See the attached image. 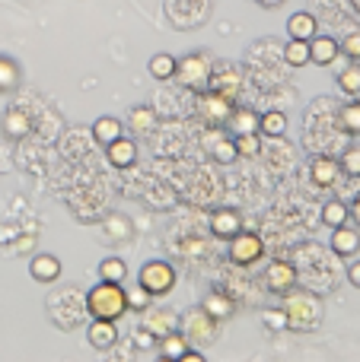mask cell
<instances>
[{"mask_svg": "<svg viewBox=\"0 0 360 362\" xmlns=\"http://www.w3.org/2000/svg\"><path fill=\"white\" fill-rule=\"evenodd\" d=\"M86 312L89 318H102V321H118L128 312V299L121 283H106L99 280L93 289L86 293Z\"/></svg>", "mask_w": 360, "mask_h": 362, "instance_id": "1", "label": "cell"}, {"mask_svg": "<svg viewBox=\"0 0 360 362\" xmlns=\"http://www.w3.org/2000/svg\"><path fill=\"white\" fill-rule=\"evenodd\" d=\"M281 308L287 312V327H293V331H310V327H316L319 318H322V305H319V299L310 293H293V289H287Z\"/></svg>", "mask_w": 360, "mask_h": 362, "instance_id": "2", "label": "cell"}, {"mask_svg": "<svg viewBox=\"0 0 360 362\" xmlns=\"http://www.w3.org/2000/svg\"><path fill=\"white\" fill-rule=\"evenodd\" d=\"M137 283L150 296H166V293H172V286H176V270H172V264H166V261H147L137 274Z\"/></svg>", "mask_w": 360, "mask_h": 362, "instance_id": "3", "label": "cell"}, {"mask_svg": "<svg viewBox=\"0 0 360 362\" xmlns=\"http://www.w3.org/2000/svg\"><path fill=\"white\" fill-rule=\"evenodd\" d=\"M233 99L223 93H217V89H208V93L198 95V112H201V118L208 121L210 127L217 124H227V118L233 115Z\"/></svg>", "mask_w": 360, "mask_h": 362, "instance_id": "4", "label": "cell"}, {"mask_svg": "<svg viewBox=\"0 0 360 362\" xmlns=\"http://www.w3.org/2000/svg\"><path fill=\"white\" fill-rule=\"evenodd\" d=\"M261 255H265V245H261V238L252 235V232H236V235L230 238V261H233L236 267H252V264H259Z\"/></svg>", "mask_w": 360, "mask_h": 362, "instance_id": "5", "label": "cell"}, {"mask_svg": "<svg viewBox=\"0 0 360 362\" xmlns=\"http://www.w3.org/2000/svg\"><path fill=\"white\" fill-rule=\"evenodd\" d=\"M176 76H182V83H185V86H191V89L208 86L210 61H208L204 54H189V57H182V61H179V67H176Z\"/></svg>", "mask_w": 360, "mask_h": 362, "instance_id": "6", "label": "cell"}, {"mask_svg": "<svg viewBox=\"0 0 360 362\" xmlns=\"http://www.w3.org/2000/svg\"><path fill=\"white\" fill-rule=\"evenodd\" d=\"M265 286L271 289L274 296H284L287 289L297 286V267H293V264H287V261L268 264V270H265Z\"/></svg>", "mask_w": 360, "mask_h": 362, "instance_id": "7", "label": "cell"}, {"mask_svg": "<svg viewBox=\"0 0 360 362\" xmlns=\"http://www.w3.org/2000/svg\"><path fill=\"white\" fill-rule=\"evenodd\" d=\"M208 83H210V89H217V93L236 99V95H240V86H242V76H240V70H236V67H230V64H220V67L210 70Z\"/></svg>", "mask_w": 360, "mask_h": 362, "instance_id": "8", "label": "cell"}, {"mask_svg": "<svg viewBox=\"0 0 360 362\" xmlns=\"http://www.w3.org/2000/svg\"><path fill=\"white\" fill-rule=\"evenodd\" d=\"M86 340L93 350H112L115 344H118V327H115V321H102V318H93V325H89L86 331Z\"/></svg>", "mask_w": 360, "mask_h": 362, "instance_id": "9", "label": "cell"}, {"mask_svg": "<svg viewBox=\"0 0 360 362\" xmlns=\"http://www.w3.org/2000/svg\"><path fill=\"white\" fill-rule=\"evenodd\" d=\"M106 156H108V163H112L115 169H131L134 159H137V144L121 134L118 140H112V144L106 146Z\"/></svg>", "mask_w": 360, "mask_h": 362, "instance_id": "10", "label": "cell"}, {"mask_svg": "<svg viewBox=\"0 0 360 362\" xmlns=\"http://www.w3.org/2000/svg\"><path fill=\"white\" fill-rule=\"evenodd\" d=\"M210 232H214V238H223V242H230L236 232H242L240 213H236V210H217L214 216H210Z\"/></svg>", "mask_w": 360, "mask_h": 362, "instance_id": "11", "label": "cell"}, {"mask_svg": "<svg viewBox=\"0 0 360 362\" xmlns=\"http://www.w3.org/2000/svg\"><path fill=\"white\" fill-rule=\"evenodd\" d=\"M342 54V48H338V42L332 35H313L310 38V61L319 64V67H325V64H332L335 57Z\"/></svg>", "mask_w": 360, "mask_h": 362, "instance_id": "12", "label": "cell"}, {"mask_svg": "<svg viewBox=\"0 0 360 362\" xmlns=\"http://www.w3.org/2000/svg\"><path fill=\"white\" fill-rule=\"evenodd\" d=\"M332 251L342 257H354L360 251V232L348 229V226H335L332 229Z\"/></svg>", "mask_w": 360, "mask_h": 362, "instance_id": "13", "label": "cell"}, {"mask_svg": "<svg viewBox=\"0 0 360 362\" xmlns=\"http://www.w3.org/2000/svg\"><path fill=\"white\" fill-rule=\"evenodd\" d=\"M214 325L217 321H210L201 308L185 318V331H189V337L195 340V344H208V340H214Z\"/></svg>", "mask_w": 360, "mask_h": 362, "instance_id": "14", "label": "cell"}, {"mask_svg": "<svg viewBox=\"0 0 360 362\" xmlns=\"http://www.w3.org/2000/svg\"><path fill=\"white\" fill-rule=\"evenodd\" d=\"M29 274H32V280H38V283H55L57 276H61V261H57L55 255H38V257H32Z\"/></svg>", "mask_w": 360, "mask_h": 362, "instance_id": "15", "label": "cell"}, {"mask_svg": "<svg viewBox=\"0 0 360 362\" xmlns=\"http://www.w3.org/2000/svg\"><path fill=\"white\" fill-rule=\"evenodd\" d=\"M338 172H342V165H338L335 159H325V156L313 159V165H310V178L316 187H332L338 181Z\"/></svg>", "mask_w": 360, "mask_h": 362, "instance_id": "16", "label": "cell"}, {"mask_svg": "<svg viewBox=\"0 0 360 362\" xmlns=\"http://www.w3.org/2000/svg\"><path fill=\"white\" fill-rule=\"evenodd\" d=\"M227 127L233 137H240V134H259V112H252V108H233V115L227 118Z\"/></svg>", "mask_w": 360, "mask_h": 362, "instance_id": "17", "label": "cell"}, {"mask_svg": "<svg viewBox=\"0 0 360 362\" xmlns=\"http://www.w3.org/2000/svg\"><path fill=\"white\" fill-rule=\"evenodd\" d=\"M0 131H4L10 140H23L26 134L32 131V121H29V115H26V112L10 108V112L4 115V121H0Z\"/></svg>", "mask_w": 360, "mask_h": 362, "instance_id": "18", "label": "cell"}, {"mask_svg": "<svg viewBox=\"0 0 360 362\" xmlns=\"http://www.w3.org/2000/svg\"><path fill=\"white\" fill-rule=\"evenodd\" d=\"M121 134H125V124H121L118 118H112V115H102V118L93 121V140L102 146H108L112 140H118Z\"/></svg>", "mask_w": 360, "mask_h": 362, "instance_id": "19", "label": "cell"}, {"mask_svg": "<svg viewBox=\"0 0 360 362\" xmlns=\"http://www.w3.org/2000/svg\"><path fill=\"white\" fill-rule=\"evenodd\" d=\"M316 32H319V23H316V16H313V13H293V16L287 19V35H291V38L310 42Z\"/></svg>", "mask_w": 360, "mask_h": 362, "instance_id": "20", "label": "cell"}, {"mask_svg": "<svg viewBox=\"0 0 360 362\" xmlns=\"http://www.w3.org/2000/svg\"><path fill=\"white\" fill-rule=\"evenodd\" d=\"M144 331H150V337H166V334L179 331V318L172 312H150L144 321Z\"/></svg>", "mask_w": 360, "mask_h": 362, "instance_id": "21", "label": "cell"}, {"mask_svg": "<svg viewBox=\"0 0 360 362\" xmlns=\"http://www.w3.org/2000/svg\"><path fill=\"white\" fill-rule=\"evenodd\" d=\"M201 312L208 315L210 321H217V325H220V321H227L230 315H233V302H230L227 296H220V293H210L208 299L201 302Z\"/></svg>", "mask_w": 360, "mask_h": 362, "instance_id": "22", "label": "cell"}, {"mask_svg": "<svg viewBox=\"0 0 360 362\" xmlns=\"http://www.w3.org/2000/svg\"><path fill=\"white\" fill-rule=\"evenodd\" d=\"M128 124H131L134 134H150L153 127H157V112H153L150 105H137L128 115Z\"/></svg>", "mask_w": 360, "mask_h": 362, "instance_id": "23", "label": "cell"}, {"mask_svg": "<svg viewBox=\"0 0 360 362\" xmlns=\"http://www.w3.org/2000/svg\"><path fill=\"white\" fill-rule=\"evenodd\" d=\"M189 350V337L179 331L166 334V337H159V356L163 359H182V353Z\"/></svg>", "mask_w": 360, "mask_h": 362, "instance_id": "24", "label": "cell"}, {"mask_svg": "<svg viewBox=\"0 0 360 362\" xmlns=\"http://www.w3.org/2000/svg\"><path fill=\"white\" fill-rule=\"evenodd\" d=\"M19 64L13 61V57H6V54H0V95L4 93H13V89L19 86Z\"/></svg>", "mask_w": 360, "mask_h": 362, "instance_id": "25", "label": "cell"}, {"mask_svg": "<svg viewBox=\"0 0 360 362\" xmlns=\"http://www.w3.org/2000/svg\"><path fill=\"white\" fill-rule=\"evenodd\" d=\"M176 67H179V61L172 54H153L150 64H147L153 80H172V76H176Z\"/></svg>", "mask_w": 360, "mask_h": 362, "instance_id": "26", "label": "cell"}, {"mask_svg": "<svg viewBox=\"0 0 360 362\" xmlns=\"http://www.w3.org/2000/svg\"><path fill=\"white\" fill-rule=\"evenodd\" d=\"M259 131L265 137H281L287 131V115L284 112H265L259 115Z\"/></svg>", "mask_w": 360, "mask_h": 362, "instance_id": "27", "label": "cell"}, {"mask_svg": "<svg viewBox=\"0 0 360 362\" xmlns=\"http://www.w3.org/2000/svg\"><path fill=\"white\" fill-rule=\"evenodd\" d=\"M284 61L291 64V67H303V64H310V42L291 38V42L284 45Z\"/></svg>", "mask_w": 360, "mask_h": 362, "instance_id": "28", "label": "cell"}, {"mask_svg": "<svg viewBox=\"0 0 360 362\" xmlns=\"http://www.w3.org/2000/svg\"><path fill=\"white\" fill-rule=\"evenodd\" d=\"M128 276V264L121 261V257H106V261L99 264V280L106 283H121Z\"/></svg>", "mask_w": 360, "mask_h": 362, "instance_id": "29", "label": "cell"}, {"mask_svg": "<svg viewBox=\"0 0 360 362\" xmlns=\"http://www.w3.org/2000/svg\"><path fill=\"white\" fill-rule=\"evenodd\" d=\"M322 223L329 226V229L344 226L348 223V204H344V200H329V204L322 206Z\"/></svg>", "mask_w": 360, "mask_h": 362, "instance_id": "30", "label": "cell"}, {"mask_svg": "<svg viewBox=\"0 0 360 362\" xmlns=\"http://www.w3.org/2000/svg\"><path fill=\"white\" fill-rule=\"evenodd\" d=\"M125 299H128V312H147V308H150V299H153V296L137 283V286L125 289Z\"/></svg>", "mask_w": 360, "mask_h": 362, "instance_id": "31", "label": "cell"}, {"mask_svg": "<svg viewBox=\"0 0 360 362\" xmlns=\"http://www.w3.org/2000/svg\"><path fill=\"white\" fill-rule=\"evenodd\" d=\"M338 86H342L348 95H354V99H360V67H357V64H354V67H348V70H342V74H338Z\"/></svg>", "mask_w": 360, "mask_h": 362, "instance_id": "32", "label": "cell"}, {"mask_svg": "<svg viewBox=\"0 0 360 362\" xmlns=\"http://www.w3.org/2000/svg\"><path fill=\"white\" fill-rule=\"evenodd\" d=\"M338 121H342V127L348 134H357V137H360V102H351V105H344L342 115H338Z\"/></svg>", "mask_w": 360, "mask_h": 362, "instance_id": "33", "label": "cell"}, {"mask_svg": "<svg viewBox=\"0 0 360 362\" xmlns=\"http://www.w3.org/2000/svg\"><path fill=\"white\" fill-rule=\"evenodd\" d=\"M106 235L115 238V242H125V238H131V223H128L125 216H108L106 219Z\"/></svg>", "mask_w": 360, "mask_h": 362, "instance_id": "34", "label": "cell"}, {"mask_svg": "<svg viewBox=\"0 0 360 362\" xmlns=\"http://www.w3.org/2000/svg\"><path fill=\"white\" fill-rule=\"evenodd\" d=\"M338 165H342V172H348L351 178H360V146H348Z\"/></svg>", "mask_w": 360, "mask_h": 362, "instance_id": "35", "label": "cell"}, {"mask_svg": "<svg viewBox=\"0 0 360 362\" xmlns=\"http://www.w3.org/2000/svg\"><path fill=\"white\" fill-rule=\"evenodd\" d=\"M261 321H265L268 331H284L287 327V312L284 308H265V312H261Z\"/></svg>", "mask_w": 360, "mask_h": 362, "instance_id": "36", "label": "cell"}, {"mask_svg": "<svg viewBox=\"0 0 360 362\" xmlns=\"http://www.w3.org/2000/svg\"><path fill=\"white\" fill-rule=\"evenodd\" d=\"M236 156H240V153H236V144H233V140H217V144H214V159H217L220 165H230Z\"/></svg>", "mask_w": 360, "mask_h": 362, "instance_id": "37", "label": "cell"}, {"mask_svg": "<svg viewBox=\"0 0 360 362\" xmlns=\"http://www.w3.org/2000/svg\"><path fill=\"white\" fill-rule=\"evenodd\" d=\"M233 144L240 156H259V137L255 134H240V137H233Z\"/></svg>", "mask_w": 360, "mask_h": 362, "instance_id": "38", "label": "cell"}, {"mask_svg": "<svg viewBox=\"0 0 360 362\" xmlns=\"http://www.w3.org/2000/svg\"><path fill=\"white\" fill-rule=\"evenodd\" d=\"M338 48H342V54H348L351 61H360V32H351V35L338 45Z\"/></svg>", "mask_w": 360, "mask_h": 362, "instance_id": "39", "label": "cell"}, {"mask_svg": "<svg viewBox=\"0 0 360 362\" xmlns=\"http://www.w3.org/2000/svg\"><path fill=\"white\" fill-rule=\"evenodd\" d=\"M348 280H351V286L360 289V261H354V264L348 267Z\"/></svg>", "mask_w": 360, "mask_h": 362, "instance_id": "40", "label": "cell"}, {"mask_svg": "<svg viewBox=\"0 0 360 362\" xmlns=\"http://www.w3.org/2000/svg\"><path fill=\"white\" fill-rule=\"evenodd\" d=\"M348 219H354V223L360 226V194H357V197H354V204H351V206H348Z\"/></svg>", "mask_w": 360, "mask_h": 362, "instance_id": "41", "label": "cell"}, {"mask_svg": "<svg viewBox=\"0 0 360 362\" xmlns=\"http://www.w3.org/2000/svg\"><path fill=\"white\" fill-rule=\"evenodd\" d=\"M16 238V226H0V242H10Z\"/></svg>", "mask_w": 360, "mask_h": 362, "instance_id": "42", "label": "cell"}, {"mask_svg": "<svg viewBox=\"0 0 360 362\" xmlns=\"http://www.w3.org/2000/svg\"><path fill=\"white\" fill-rule=\"evenodd\" d=\"M201 359H204V353H198V350H185L179 362H201Z\"/></svg>", "mask_w": 360, "mask_h": 362, "instance_id": "43", "label": "cell"}, {"mask_svg": "<svg viewBox=\"0 0 360 362\" xmlns=\"http://www.w3.org/2000/svg\"><path fill=\"white\" fill-rule=\"evenodd\" d=\"M255 4H259V6H265V10H274V6H281V4H284V0H255Z\"/></svg>", "mask_w": 360, "mask_h": 362, "instance_id": "44", "label": "cell"}]
</instances>
